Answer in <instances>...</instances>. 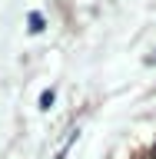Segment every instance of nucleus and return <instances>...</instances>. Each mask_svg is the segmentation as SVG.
<instances>
[{
  "label": "nucleus",
  "mask_w": 156,
  "mask_h": 159,
  "mask_svg": "<svg viewBox=\"0 0 156 159\" xmlns=\"http://www.w3.org/2000/svg\"><path fill=\"white\" fill-rule=\"evenodd\" d=\"M50 103H53V93H50V89H47V93L40 96V106H47V109H50Z\"/></svg>",
  "instance_id": "1"
},
{
  "label": "nucleus",
  "mask_w": 156,
  "mask_h": 159,
  "mask_svg": "<svg viewBox=\"0 0 156 159\" xmlns=\"http://www.w3.org/2000/svg\"><path fill=\"white\" fill-rule=\"evenodd\" d=\"M153 159H156V149H153Z\"/></svg>",
  "instance_id": "2"
}]
</instances>
